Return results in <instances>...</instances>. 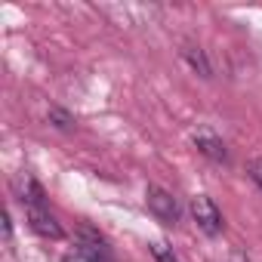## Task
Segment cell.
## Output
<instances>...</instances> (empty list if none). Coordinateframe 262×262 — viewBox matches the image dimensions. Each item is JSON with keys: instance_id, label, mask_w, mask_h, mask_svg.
Here are the masks:
<instances>
[{"instance_id": "obj_1", "label": "cell", "mask_w": 262, "mask_h": 262, "mask_svg": "<svg viewBox=\"0 0 262 262\" xmlns=\"http://www.w3.org/2000/svg\"><path fill=\"white\" fill-rule=\"evenodd\" d=\"M62 262H114V253L96 228L80 225L77 241H74V247H68L62 253Z\"/></svg>"}, {"instance_id": "obj_2", "label": "cell", "mask_w": 262, "mask_h": 262, "mask_svg": "<svg viewBox=\"0 0 262 262\" xmlns=\"http://www.w3.org/2000/svg\"><path fill=\"white\" fill-rule=\"evenodd\" d=\"M145 204H148V213L158 219V222H164V225H176L179 222V204H176V198L170 194V191H164V188H158V185H148L145 188Z\"/></svg>"}, {"instance_id": "obj_3", "label": "cell", "mask_w": 262, "mask_h": 262, "mask_svg": "<svg viewBox=\"0 0 262 262\" xmlns=\"http://www.w3.org/2000/svg\"><path fill=\"white\" fill-rule=\"evenodd\" d=\"M191 216H194L198 228H201L204 234H210V237L225 228L222 210H219V207L213 204V198H207V194H194V198H191Z\"/></svg>"}, {"instance_id": "obj_4", "label": "cell", "mask_w": 262, "mask_h": 262, "mask_svg": "<svg viewBox=\"0 0 262 262\" xmlns=\"http://www.w3.org/2000/svg\"><path fill=\"white\" fill-rule=\"evenodd\" d=\"M25 213H28V225H31L40 237H50V241L65 237V228L59 225V219L50 213L47 204H43V207H25Z\"/></svg>"}, {"instance_id": "obj_5", "label": "cell", "mask_w": 262, "mask_h": 262, "mask_svg": "<svg viewBox=\"0 0 262 262\" xmlns=\"http://www.w3.org/2000/svg\"><path fill=\"white\" fill-rule=\"evenodd\" d=\"M194 145H198V151L204 158H210L216 164H228V148H225V142L213 133V129H207V126L194 129Z\"/></svg>"}, {"instance_id": "obj_6", "label": "cell", "mask_w": 262, "mask_h": 262, "mask_svg": "<svg viewBox=\"0 0 262 262\" xmlns=\"http://www.w3.org/2000/svg\"><path fill=\"white\" fill-rule=\"evenodd\" d=\"M16 194H19V201H22L25 207H43V204H47V194H43L40 182H37L34 176H28V173L19 176V182H16Z\"/></svg>"}, {"instance_id": "obj_7", "label": "cell", "mask_w": 262, "mask_h": 262, "mask_svg": "<svg viewBox=\"0 0 262 262\" xmlns=\"http://www.w3.org/2000/svg\"><path fill=\"white\" fill-rule=\"evenodd\" d=\"M182 56H185V62L191 65V71H198L201 77H213V68H210V62H207V53H204L201 47H194V43H185Z\"/></svg>"}, {"instance_id": "obj_8", "label": "cell", "mask_w": 262, "mask_h": 262, "mask_svg": "<svg viewBox=\"0 0 262 262\" xmlns=\"http://www.w3.org/2000/svg\"><path fill=\"white\" fill-rule=\"evenodd\" d=\"M47 120H50L56 129H62V133H71V129L77 126L74 114H68V111H65V108H59V105H53V108L47 111Z\"/></svg>"}, {"instance_id": "obj_9", "label": "cell", "mask_w": 262, "mask_h": 262, "mask_svg": "<svg viewBox=\"0 0 262 262\" xmlns=\"http://www.w3.org/2000/svg\"><path fill=\"white\" fill-rule=\"evenodd\" d=\"M148 247H151V256H155L158 262H179V259H176V253H173L164 241H151Z\"/></svg>"}, {"instance_id": "obj_10", "label": "cell", "mask_w": 262, "mask_h": 262, "mask_svg": "<svg viewBox=\"0 0 262 262\" xmlns=\"http://www.w3.org/2000/svg\"><path fill=\"white\" fill-rule=\"evenodd\" d=\"M247 176L256 182V188L262 191V155H256V158H250L247 161Z\"/></svg>"}, {"instance_id": "obj_11", "label": "cell", "mask_w": 262, "mask_h": 262, "mask_svg": "<svg viewBox=\"0 0 262 262\" xmlns=\"http://www.w3.org/2000/svg\"><path fill=\"white\" fill-rule=\"evenodd\" d=\"M228 262H250V259H247V253H244L241 247H234V250H231V256H228Z\"/></svg>"}]
</instances>
